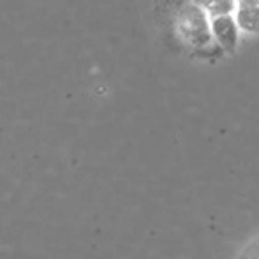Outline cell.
<instances>
[{
    "mask_svg": "<svg viewBox=\"0 0 259 259\" xmlns=\"http://www.w3.org/2000/svg\"><path fill=\"white\" fill-rule=\"evenodd\" d=\"M176 30L187 45L194 47L199 54H220L217 41H213L211 25L206 13L199 4H185L176 16Z\"/></svg>",
    "mask_w": 259,
    "mask_h": 259,
    "instance_id": "6da1fadb",
    "label": "cell"
},
{
    "mask_svg": "<svg viewBox=\"0 0 259 259\" xmlns=\"http://www.w3.org/2000/svg\"><path fill=\"white\" fill-rule=\"evenodd\" d=\"M211 32L217 43L226 52H234L238 45V23L231 15H215L211 16Z\"/></svg>",
    "mask_w": 259,
    "mask_h": 259,
    "instance_id": "7a4b0ae2",
    "label": "cell"
},
{
    "mask_svg": "<svg viewBox=\"0 0 259 259\" xmlns=\"http://www.w3.org/2000/svg\"><path fill=\"white\" fill-rule=\"evenodd\" d=\"M238 27L248 32H259V4H250V2H241L238 4L236 13Z\"/></svg>",
    "mask_w": 259,
    "mask_h": 259,
    "instance_id": "3957f363",
    "label": "cell"
}]
</instances>
